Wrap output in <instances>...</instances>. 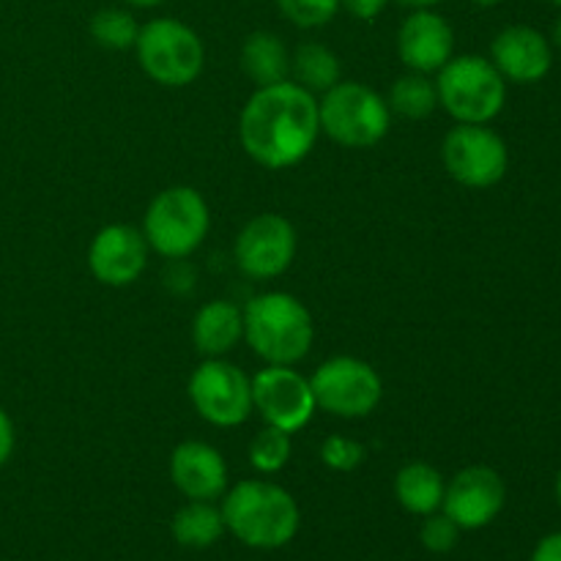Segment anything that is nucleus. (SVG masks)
Here are the masks:
<instances>
[{"instance_id":"obj_12","label":"nucleus","mask_w":561,"mask_h":561,"mask_svg":"<svg viewBox=\"0 0 561 561\" xmlns=\"http://www.w3.org/2000/svg\"><path fill=\"white\" fill-rule=\"evenodd\" d=\"M296 228L279 214H257L236 236V266L250 279H274L290 268L296 257Z\"/></svg>"},{"instance_id":"obj_34","label":"nucleus","mask_w":561,"mask_h":561,"mask_svg":"<svg viewBox=\"0 0 561 561\" xmlns=\"http://www.w3.org/2000/svg\"><path fill=\"white\" fill-rule=\"evenodd\" d=\"M129 5H137V9H153V5H162L164 0H126Z\"/></svg>"},{"instance_id":"obj_37","label":"nucleus","mask_w":561,"mask_h":561,"mask_svg":"<svg viewBox=\"0 0 561 561\" xmlns=\"http://www.w3.org/2000/svg\"><path fill=\"white\" fill-rule=\"evenodd\" d=\"M557 499H559V504H561V471H559V477H557Z\"/></svg>"},{"instance_id":"obj_25","label":"nucleus","mask_w":561,"mask_h":561,"mask_svg":"<svg viewBox=\"0 0 561 561\" xmlns=\"http://www.w3.org/2000/svg\"><path fill=\"white\" fill-rule=\"evenodd\" d=\"M294 444H290V433L279 431V427H263L250 444V463L252 469L261 474H277L288 466Z\"/></svg>"},{"instance_id":"obj_21","label":"nucleus","mask_w":561,"mask_h":561,"mask_svg":"<svg viewBox=\"0 0 561 561\" xmlns=\"http://www.w3.org/2000/svg\"><path fill=\"white\" fill-rule=\"evenodd\" d=\"M290 77L310 93H327L343 80L340 58L321 42H305L290 55Z\"/></svg>"},{"instance_id":"obj_6","label":"nucleus","mask_w":561,"mask_h":561,"mask_svg":"<svg viewBox=\"0 0 561 561\" xmlns=\"http://www.w3.org/2000/svg\"><path fill=\"white\" fill-rule=\"evenodd\" d=\"M135 53L140 69L164 88L190 85L201 77L206 64L201 36L186 22L173 16H157L140 25Z\"/></svg>"},{"instance_id":"obj_36","label":"nucleus","mask_w":561,"mask_h":561,"mask_svg":"<svg viewBox=\"0 0 561 561\" xmlns=\"http://www.w3.org/2000/svg\"><path fill=\"white\" fill-rule=\"evenodd\" d=\"M471 3L485 5V9H491V5H499V3H502V0H471Z\"/></svg>"},{"instance_id":"obj_32","label":"nucleus","mask_w":561,"mask_h":561,"mask_svg":"<svg viewBox=\"0 0 561 561\" xmlns=\"http://www.w3.org/2000/svg\"><path fill=\"white\" fill-rule=\"evenodd\" d=\"M531 561H561V531L548 535L531 553Z\"/></svg>"},{"instance_id":"obj_31","label":"nucleus","mask_w":561,"mask_h":561,"mask_svg":"<svg viewBox=\"0 0 561 561\" xmlns=\"http://www.w3.org/2000/svg\"><path fill=\"white\" fill-rule=\"evenodd\" d=\"M14 444H16V433H14V422L11 416L0 409V469L11 460L14 455Z\"/></svg>"},{"instance_id":"obj_7","label":"nucleus","mask_w":561,"mask_h":561,"mask_svg":"<svg viewBox=\"0 0 561 561\" xmlns=\"http://www.w3.org/2000/svg\"><path fill=\"white\" fill-rule=\"evenodd\" d=\"M438 104L458 124H488L496 118L507 99V82L496 66L480 55L449 58L436 80Z\"/></svg>"},{"instance_id":"obj_15","label":"nucleus","mask_w":561,"mask_h":561,"mask_svg":"<svg viewBox=\"0 0 561 561\" xmlns=\"http://www.w3.org/2000/svg\"><path fill=\"white\" fill-rule=\"evenodd\" d=\"M398 55L409 71L433 75L455 55V31L433 9H414L398 31Z\"/></svg>"},{"instance_id":"obj_38","label":"nucleus","mask_w":561,"mask_h":561,"mask_svg":"<svg viewBox=\"0 0 561 561\" xmlns=\"http://www.w3.org/2000/svg\"><path fill=\"white\" fill-rule=\"evenodd\" d=\"M546 3H553V5H561V0H546Z\"/></svg>"},{"instance_id":"obj_20","label":"nucleus","mask_w":561,"mask_h":561,"mask_svg":"<svg viewBox=\"0 0 561 561\" xmlns=\"http://www.w3.org/2000/svg\"><path fill=\"white\" fill-rule=\"evenodd\" d=\"M444 477L442 471L433 469L431 463H405L394 477V496H398L400 507L411 515H431L442 510L444 502Z\"/></svg>"},{"instance_id":"obj_8","label":"nucleus","mask_w":561,"mask_h":561,"mask_svg":"<svg viewBox=\"0 0 561 561\" xmlns=\"http://www.w3.org/2000/svg\"><path fill=\"white\" fill-rule=\"evenodd\" d=\"M318 409L340 420L373 414L383 398V381L376 367L356 356H332L310 378Z\"/></svg>"},{"instance_id":"obj_26","label":"nucleus","mask_w":561,"mask_h":561,"mask_svg":"<svg viewBox=\"0 0 561 561\" xmlns=\"http://www.w3.org/2000/svg\"><path fill=\"white\" fill-rule=\"evenodd\" d=\"M277 9L290 25L305 27H323L337 16L340 0H277Z\"/></svg>"},{"instance_id":"obj_33","label":"nucleus","mask_w":561,"mask_h":561,"mask_svg":"<svg viewBox=\"0 0 561 561\" xmlns=\"http://www.w3.org/2000/svg\"><path fill=\"white\" fill-rule=\"evenodd\" d=\"M400 5H405V9H433V5L444 3V0H398Z\"/></svg>"},{"instance_id":"obj_28","label":"nucleus","mask_w":561,"mask_h":561,"mask_svg":"<svg viewBox=\"0 0 561 561\" xmlns=\"http://www.w3.org/2000/svg\"><path fill=\"white\" fill-rule=\"evenodd\" d=\"M367 449L362 447L359 442L345 436H329L327 442L321 444V460L329 466L332 471H354L359 469L362 460H365Z\"/></svg>"},{"instance_id":"obj_10","label":"nucleus","mask_w":561,"mask_h":561,"mask_svg":"<svg viewBox=\"0 0 561 561\" xmlns=\"http://www.w3.org/2000/svg\"><path fill=\"white\" fill-rule=\"evenodd\" d=\"M190 400L214 427H236L250 420L252 378L225 359H206L190 378Z\"/></svg>"},{"instance_id":"obj_9","label":"nucleus","mask_w":561,"mask_h":561,"mask_svg":"<svg viewBox=\"0 0 561 561\" xmlns=\"http://www.w3.org/2000/svg\"><path fill=\"white\" fill-rule=\"evenodd\" d=\"M442 162L458 184L488 190L504 179L510 153L502 137L485 124H458L444 137Z\"/></svg>"},{"instance_id":"obj_16","label":"nucleus","mask_w":561,"mask_h":561,"mask_svg":"<svg viewBox=\"0 0 561 561\" xmlns=\"http://www.w3.org/2000/svg\"><path fill=\"white\" fill-rule=\"evenodd\" d=\"M170 480L190 502H214L228 491V463L206 442H184L170 455Z\"/></svg>"},{"instance_id":"obj_13","label":"nucleus","mask_w":561,"mask_h":561,"mask_svg":"<svg viewBox=\"0 0 561 561\" xmlns=\"http://www.w3.org/2000/svg\"><path fill=\"white\" fill-rule=\"evenodd\" d=\"M507 488L491 466H469L444 488L442 510L460 529H482L504 510Z\"/></svg>"},{"instance_id":"obj_30","label":"nucleus","mask_w":561,"mask_h":561,"mask_svg":"<svg viewBox=\"0 0 561 561\" xmlns=\"http://www.w3.org/2000/svg\"><path fill=\"white\" fill-rule=\"evenodd\" d=\"M387 3L389 0H340V9H345L356 20H376L387 9Z\"/></svg>"},{"instance_id":"obj_23","label":"nucleus","mask_w":561,"mask_h":561,"mask_svg":"<svg viewBox=\"0 0 561 561\" xmlns=\"http://www.w3.org/2000/svg\"><path fill=\"white\" fill-rule=\"evenodd\" d=\"M389 113H398L400 118L422 121L438 107V91L436 82L420 71H409V75L398 77L389 91Z\"/></svg>"},{"instance_id":"obj_14","label":"nucleus","mask_w":561,"mask_h":561,"mask_svg":"<svg viewBox=\"0 0 561 561\" xmlns=\"http://www.w3.org/2000/svg\"><path fill=\"white\" fill-rule=\"evenodd\" d=\"M148 266V241L142 230L131 225H107L93 236L88 247V268L110 288H126L137 283Z\"/></svg>"},{"instance_id":"obj_29","label":"nucleus","mask_w":561,"mask_h":561,"mask_svg":"<svg viewBox=\"0 0 561 561\" xmlns=\"http://www.w3.org/2000/svg\"><path fill=\"white\" fill-rule=\"evenodd\" d=\"M195 268L190 266V263L184 261V257H175V261H170L168 272H164V285H168L173 294H190L192 288H195Z\"/></svg>"},{"instance_id":"obj_5","label":"nucleus","mask_w":561,"mask_h":561,"mask_svg":"<svg viewBox=\"0 0 561 561\" xmlns=\"http://www.w3.org/2000/svg\"><path fill=\"white\" fill-rule=\"evenodd\" d=\"M208 228H211L208 203L192 186L162 190L148 203L146 219H142V236L148 241V250L168 261L190 257L206 241Z\"/></svg>"},{"instance_id":"obj_2","label":"nucleus","mask_w":561,"mask_h":561,"mask_svg":"<svg viewBox=\"0 0 561 561\" xmlns=\"http://www.w3.org/2000/svg\"><path fill=\"white\" fill-rule=\"evenodd\" d=\"M225 529L250 548H283L296 537L301 513L285 488L266 480H244L225 491Z\"/></svg>"},{"instance_id":"obj_22","label":"nucleus","mask_w":561,"mask_h":561,"mask_svg":"<svg viewBox=\"0 0 561 561\" xmlns=\"http://www.w3.org/2000/svg\"><path fill=\"white\" fill-rule=\"evenodd\" d=\"M175 542L184 548H208L225 535L222 507H214V502H190L175 513L173 524Z\"/></svg>"},{"instance_id":"obj_11","label":"nucleus","mask_w":561,"mask_h":561,"mask_svg":"<svg viewBox=\"0 0 561 561\" xmlns=\"http://www.w3.org/2000/svg\"><path fill=\"white\" fill-rule=\"evenodd\" d=\"M252 409L263 416L268 427L296 433L310 425L318 403L310 378L290 365H268L252 378Z\"/></svg>"},{"instance_id":"obj_4","label":"nucleus","mask_w":561,"mask_h":561,"mask_svg":"<svg viewBox=\"0 0 561 561\" xmlns=\"http://www.w3.org/2000/svg\"><path fill=\"white\" fill-rule=\"evenodd\" d=\"M321 131L343 148H373L389 135L387 99L365 82L340 80L318 102Z\"/></svg>"},{"instance_id":"obj_19","label":"nucleus","mask_w":561,"mask_h":561,"mask_svg":"<svg viewBox=\"0 0 561 561\" xmlns=\"http://www.w3.org/2000/svg\"><path fill=\"white\" fill-rule=\"evenodd\" d=\"M241 69L255 88L277 85L290 77V53L272 31H255L241 44Z\"/></svg>"},{"instance_id":"obj_1","label":"nucleus","mask_w":561,"mask_h":561,"mask_svg":"<svg viewBox=\"0 0 561 561\" xmlns=\"http://www.w3.org/2000/svg\"><path fill=\"white\" fill-rule=\"evenodd\" d=\"M321 135L316 93L294 80L255 88L239 118V140L250 159L268 170H285L307 159Z\"/></svg>"},{"instance_id":"obj_35","label":"nucleus","mask_w":561,"mask_h":561,"mask_svg":"<svg viewBox=\"0 0 561 561\" xmlns=\"http://www.w3.org/2000/svg\"><path fill=\"white\" fill-rule=\"evenodd\" d=\"M553 44H557V49L561 53V16L557 25H553Z\"/></svg>"},{"instance_id":"obj_24","label":"nucleus","mask_w":561,"mask_h":561,"mask_svg":"<svg viewBox=\"0 0 561 561\" xmlns=\"http://www.w3.org/2000/svg\"><path fill=\"white\" fill-rule=\"evenodd\" d=\"M137 33H140V25L126 9L113 5V9H102L91 16V38L99 47L113 49V53L135 47Z\"/></svg>"},{"instance_id":"obj_3","label":"nucleus","mask_w":561,"mask_h":561,"mask_svg":"<svg viewBox=\"0 0 561 561\" xmlns=\"http://www.w3.org/2000/svg\"><path fill=\"white\" fill-rule=\"evenodd\" d=\"M244 340L266 365H290L305 359L316 340L312 316L294 294L272 290L252 296L244 310Z\"/></svg>"},{"instance_id":"obj_27","label":"nucleus","mask_w":561,"mask_h":561,"mask_svg":"<svg viewBox=\"0 0 561 561\" xmlns=\"http://www.w3.org/2000/svg\"><path fill=\"white\" fill-rule=\"evenodd\" d=\"M422 546L431 553H449L460 540V526L449 518L447 513H431L425 515L422 524Z\"/></svg>"},{"instance_id":"obj_17","label":"nucleus","mask_w":561,"mask_h":561,"mask_svg":"<svg viewBox=\"0 0 561 561\" xmlns=\"http://www.w3.org/2000/svg\"><path fill=\"white\" fill-rule=\"evenodd\" d=\"M491 64L496 66L504 80L529 85L551 71L553 53L540 31L529 25H510L493 38Z\"/></svg>"},{"instance_id":"obj_18","label":"nucleus","mask_w":561,"mask_h":561,"mask_svg":"<svg viewBox=\"0 0 561 561\" xmlns=\"http://www.w3.org/2000/svg\"><path fill=\"white\" fill-rule=\"evenodd\" d=\"M241 337H244V312L228 299L203 305L192 321V343L208 359L230 354Z\"/></svg>"}]
</instances>
